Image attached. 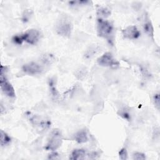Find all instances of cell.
<instances>
[{
  "mask_svg": "<svg viewBox=\"0 0 160 160\" xmlns=\"http://www.w3.org/2000/svg\"><path fill=\"white\" fill-rule=\"evenodd\" d=\"M41 38V33L36 29H29L21 34L14 35L12 38V42L16 44H22L26 42L31 45L36 44Z\"/></svg>",
  "mask_w": 160,
  "mask_h": 160,
  "instance_id": "cell-1",
  "label": "cell"
},
{
  "mask_svg": "<svg viewBox=\"0 0 160 160\" xmlns=\"http://www.w3.org/2000/svg\"><path fill=\"white\" fill-rule=\"evenodd\" d=\"M97 31L99 36L106 39L109 43H112L114 41V26L110 21L98 18Z\"/></svg>",
  "mask_w": 160,
  "mask_h": 160,
  "instance_id": "cell-2",
  "label": "cell"
},
{
  "mask_svg": "<svg viewBox=\"0 0 160 160\" xmlns=\"http://www.w3.org/2000/svg\"><path fill=\"white\" fill-rule=\"evenodd\" d=\"M27 118L31 125L39 131H46L51 126L50 120L44 116L28 112Z\"/></svg>",
  "mask_w": 160,
  "mask_h": 160,
  "instance_id": "cell-3",
  "label": "cell"
},
{
  "mask_svg": "<svg viewBox=\"0 0 160 160\" xmlns=\"http://www.w3.org/2000/svg\"><path fill=\"white\" fill-rule=\"evenodd\" d=\"M72 30V23L71 20L64 16L60 18L56 25V31L58 34L64 38H69Z\"/></svg>",
  "mask_w": 160,
  "mask_h": 160,
  "instance_id": "cell-4",
  "label": "cell"
},
{
  "mask_svg": "<svg viewBox=\"0 0 160 160\" xmlns=\"http://www.w3.org/2000/svg\"><path fill=\"white\" fill-rule=\"evenodd\" d=\"M62 143V135L61 132L58 129H54L51 132L44 148L47 151H54L61 146Z\"/></svg>",
  "mask_w": 160,
  "mask_h": 160,
  "instance_id": "cell-5",
  "label": "cell"
},
{
  "mask_svg": "<svg viewBox=\"0 0 160 160\" xmlns=\"http://www.w3.org/2000/svg\"><path fill=\"white\" fill-rule=\"evenodd\" d=\"M97 62L101 66L108 67L111 68H117L119 66V62L114 58V56L110 52H104L97 59Z\"/></svg>",
  "mask_w": 160,
  "mask_h": 160,
  "instance_id": "cell-6",
  "label": "cell"
},
{
  "mask_svg": "<svg viewBox=\"0 0 160 160\" xmlns=\"http://www.w3.org/2000/svg\"><path fill=\"white\" fill-rule=\"evenodd\" d=\"M0 86L2 92L8 97L13 98L16 96L15 91L12 84L7 79L5 72L1 71L0 74Z\"/></svg>",
  "mask_w": 160,
  "mask_h": 160,
  "instance_id": "cell-7",
  "label": "cell"
},
{
  "mask_svg": "<svg viewBox=\"0 0 160 160\" xmlns=\"http://www.w3.org/2000/svg\"><path fill=\"white\" fill-rule=\"evenodd\" d=\"M22 71L29 75H36L41 74L43 71V67L36 62H29L22 66Z\"/></svg>",
  "mask_w": 160,
  "mask_h": 160,
  "instance_id": "cell-8",
  "label": "cell"
},
{
  "mask_svg": "<svg viewBox=\"0 0 160 160\" xmlns=\"http://www.w3.org/2000/svg\"><path fill=\"white\" fill-rule=\"evenodd\" d=\"M122 34L123 37L128 39H136L141 36L140 31L134 25L129 26L125 28L122 31Z\"/></svg>",
  "mask_w": 160,
  "mask_h": 160,
  "instance_id": "cell-9",
  "label": "cell"
},
{
  "mask_svg": "<svg viewBox=\"0 0 160 160\" xmlns=\"http://www.w3.org/2000/svg\"><path fill=\"white\" fill-rule=\"evenodd\" d=\"M142 19V27L144 32L149 37L153 38L154 28L151 23V21L146 13L144 14Z\"/></svg>",
  "mask_w": 160,
  "mask_h": 160,
  "instance_id": "cell-10",
  "label": "cell"
},
{
  "mask_svg": "<svg viewBox=\"0 0 160 160\" xmlns=\"http://www.w3.org/2000/svg\"><path fill=\"white\" fill-rule=\"evenodd\" d=\"M86 156H88V153L85 149H75L72 151L69 159L73 160H81L84 159Z\"/></svg>",
  "mask_w": 160,
  "mask_h": 160,
  "instance_id": "cell-11",
  "label": "cell"
},
{
  "mask_svg": "<svg viewBox=\"0 0 160 160\" xmlns=\"http://www.w3.org/2000/svg\"><path fill=\"white\" fill-rule=\"evenodd\" d=\"M75 141L78 143H84L88 141V132L85 129H81L76 132L74 136Z\"/></svg>",
  "mask_w": 160,
  "mask_h": 160,
  "instance_id": "cell-12",
  "label": "cell"
},
{
  "mask_svg": "<svg viewBox=\"0 0 160 160\" xmlns=\"http://www.w3.org/2000/svg\"><path fill=\"white\" fill-rule=\"evenodd\" d=\"M48 86L49 88V91L52 96L53 98L57 99L59 97V92L56 89V81L54 78H51L48 81Z\"/></svg>",
  "mask_w": 160,
  "mask_h": 160,
  "instance_id": "cell-13",
  "label": "cell"
},
{
  "mask_svg": "<svg viewBox=\"0 0 160 160\" xmlns=\"http://www.w3.org/2000/svg\"><path fill=\"white\" fill-rule=\"evenodd\" d=\"M56 60V57L51 53H46L41 56V61L42 63L46 66L52 64Z\"/></svg>",
  "mask_w": 160,
  "mask_h": 160,
  "instance_id": "cell-14",
  "label": "cell"
},
{
  "mask_svg": "<svg viewBox=\"0 0 160 160\" xmlns=\"http://www.w3.org/2000/svg\"><path fill=\"white\" fill-rule=\"evenodd\" d=\"M97 14L99 16V18L104 19L110 16L111 11L106 7L99 6L97 8Z\"/></svg>",
  "mask_w": 160,
  "mask_h": 160,
  "instance_id": "cell-15",
  "label": "cell"
},
{
  "mask_svg": "<svg viewBox=\"0 0 160 160\" xmlns=\"http://www.w3.org/2000/svg\"><path fill=\"white\" fill-rule=\"evenodd\" d=\"M0 141L1 146L2 147H4L6 146L9 145L11 142V137L4 131L1 130L0 131Z\"/></svg>",
  "mask_w": 160,
  "mask_h": 160,
  "instance_id": "cell-16",
  "label": "cell"
},
{
  "mask_svg": "<svg viewBox=\"0 0 160 160\" xmlns=\"http://www.w3.org/2000/svg\"><path fill=\"white\" fill-rule=\"evenodd\" d=\"M132 159L137 160H144L146 159V155L141 152H135L132 154Z\"/></svg>",
  "mask_w": 160,
  "mask_h": 160,
  "instance_id": "cell-17",
  "label": "cell"
},
{
  "mask_svg": "<svg viewBox=\"0 0 160 160\" xmlns=\"http://www.w3.org/2000/svg\"><path fill=\"white\" fill-rule=\"evenodd\" d=\"M119 158L122 160H125L128 159V152L125 148H122L119 152Z\"/></svg>",
  "mask_w": 160,
  "mask_h": 160,
  "instance_id": "cell-18",
  "label": "cell"
},
{
  "mask_svg": "<svg viewBox=\"0 0 160 160\" xmlns=\"http://www.w3.org/2000/svg\"><path fill=\"white\" fill-rule=\"evenodd\" d=\"M152 99H153V102L155 107L159 110V94L158 92L154 94L153 96Z\"/></svg>",
  "mask_w": 160,
  "mask_h": 160,
  "instance_id": "cell-19",
  "label": "cell"
},
{
  "mask_svg": "<svg viewBox=\"0 0 160 160\" xmlns=\"http://www.w3.org/2000/svg\"><path fill=\"white\" fill-rule=\"evenodd\" d=\"M98 51V49L95 46L91 47V48H90V50H88L87 51L86 56H88V58H91V56H93L96 53V52Z\"/></svg>",
  "mask_w": 160,
  "mask_h": 160,
  "instance_id": "cell-20",
  "label": "cell"
},
{
  "mask_svg": "<svg viewBox=\"0 0 160 160\" xmlns=\"http://www.w3.org/2000/svg\"><path fill=\"white\" fill-rule=\"evenodd\" d=\"M48 158L51 159H57L59 158V154L57 152L52 151L51 154H49Z\"/></svg>",
  "mask_w": 160,
  "mask_h": 160,
  "instance_id": "cell-21",
  "label": "cell"
},
{
  "mask_svg": "<svg viewBox=\"0 0 160 160\" xmlns=\"http://www.w3.org/2000/svg\"><path fill=\"white\" fill-rule=\"evenodd\" d=\"M30 11H25V14H24L22 15V16L24 17V18H23V20H24V21H28V19L30 18V17H31Z\"/></svg>",
  "mask_w": 160,
  "mask_h": 160,
  "instance_id": "cell-22",
  "label": "cell"
}]
</instances>
